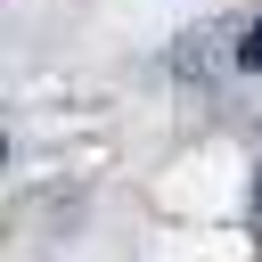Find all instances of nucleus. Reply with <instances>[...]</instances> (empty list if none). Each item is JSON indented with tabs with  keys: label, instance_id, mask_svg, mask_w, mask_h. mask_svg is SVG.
Returning a JSON list of instances; mask_svg holds the SVG:
<instances>
[{
	"label": "nucleus",
	"instance_id": "nucleus-1",
	"mask_svg": "<svg viewBox=\"0 0 262 262\" xmlns=\"http://www.w3.org/2000/svg\"><path fill=\"white\" fill-rule=\"evenodd\" d=\"M237 66H246V74H262V16L246 25V41H237Z\"/></svg>",
	"mask_w": 262,
	"mask_h": 262
}]
</instances>
